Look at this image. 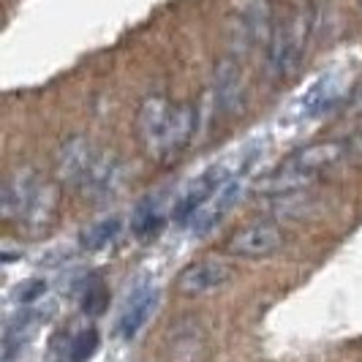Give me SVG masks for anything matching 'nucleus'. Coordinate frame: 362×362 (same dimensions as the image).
Listing matches in <instances>:
<instances>
[{
  "label": "nucleus",
  "mask_w": 362,
  "mask_h": 362,
  "mask_svg": "<svg viewBox=\"0 0 362 362\" xmlns=\"http://www.w3.org/2000/svg\"><path fill=\"white\" fill-rule=\"evenodd\" d=\"M158 297H161V289L147 284V281L136 284L131 289L126 305H123L120 316H117V335L123 341H134L139 335V329L150 322V316L158 308Z\"/></svg>",
  "instance_id": "obj_6"
},
{
  "label": "nucleus",
  "mask_w": 362,
  "mask_h": 362,
  "mask_svg": "<svg viewBox=\"0 0 362 362\" xmlns=\"http://www.w3.org/2000/svg\"><path fill=\"white\" fill-rule=\"evenodd\" d=\"M232 281V264L226 259H199V262H191L177 278V289L188 297H202V294H210V291L221 289Z\"/></svg>",
  "instance_id": "obj_5"
},
{
  "label": "nucleus",
  "mask_w": 362,
  "mask_h": 362,
  "mask_svg": "<svg viewBox=\"0 0 362 362\" xmlns=\"http://www.w3.org/2000/svg\"><path fill=\"white\" fill-rule=\"evenodd\" d=\"M197 128V112L191 104H172L163 95H150L136 115V136L147 156L172 158L191 142Z\"/></svg>",
  "instance_id": "obj_1"
},
{
  "label": "nucleus",
  "mask_w": 362,
  "mask_h": 362,
  "mask_svg": "<svg viewBox=\"0 0 362 362\" xmlns=\"http://www.w3.org/2000/svg\"><path fill=\"white\" fill-rule=\"evenodd\" d=\"M107 303H109L107 286H104L101 281H90L85 294H82V310H85L88 316H98V313H104Z\"/></svg>",
  "instance_id": "obj_18"
},
{
  "label": "nucleus",
  "mask_w": 362,
  "mask_h": 362,
  "mask_svg": "<svg viewBox=\"0 0 362 362\" xmlns=\"http://www.w3.org/2000/svg\"><path fill=\"white\" fill-rule=\"evenodd\" d=\"M243 191H245L243 175H240V177H235V180H229L223 188H218L216 194H213V197H210V199L204 202L199 210L194 213V218L188 221L191 232H194V235H207L210 229H216L218 223L229 216V210H232L237 202H240Z\"/></svg>",
  "instance_id": "obj_7"
},
{
  "label": "nucleus",
  "mask_w": 362,
  "mask_h": 362,
  "mask_svg": "<svg viewBox=\"0 0 362 362\" xmlns=\"http://www.w3.org/2000/svg\"><path fill=\"white\" fill-rule=\"evenodd\" d=\"M38 322H41V310L36 308H25L19 316L8 322V327H6V360H11L19 349L30 341Z\"/></svg>",
  "instance_id": "obj_15"
},
{
  "label": "nucleus",
  "mask_w": 362,
  "mask_h": 362,
  "mask_svg": "<svg viewBox=\"0 0 362 362\" xmlns=\"http://www.w3.org/2000/svg\"><path fill=\"white\" fill-rule=\"evenodd\" d=\"M284 245V232L272 221H254L237 229L235 235L226 240V251L243 259H264L272 256Z\"/></svg>",
  "instance_id": "obj_4"
},
{
  "label": "nucleus",
  "mask_w": 362,
  "mask_h": 362,
  "mask_svg": "<svg viewBox=\"0 0 362 362\" xmlns=\"http://www.w3.org/2000/svg\"><path fill=\"white\" fill-rule=\"evenodd\" d=\"M120 169H123V166L115 158V153H98L90 166V172L85 175V180H82L79 188H85V194H90L95 199L109 197L112 191H117Z\"/></svg>",
  "instance_id": "obj_12"
},
{
  "label": "nucleus",
  "mask_w": 362,
  "mask_h": 362,
  "mask_svg": "<svg viewBox=\"0 0 362 362\" xmlns=\"http://www.w3.org/2000/svg\"><path fill=\"white\" fill-rule=\"evenodd\" d=\"M344 85H346V79L338 69L325 71L316 82H310L308 88H305V93L291 104V109H289L291 120L303 123V120H313V117L325 115L332 104H338V98H341V93H344Z\"/></svg>",
  "instance_id": "obj_3"
},
{
  "label": "nucleus",
  "mask_w": 362,
  "mask_h": 362,
  "mask_svg": "<svg viewBox=\"0 0 362 362\" xmlns=\"http://www.w3.org/2000/svg\"><path fill=\"white\" fill-rule=\"evenodd\" d=\"M54 210H57V188L52 182H41L22 223H28L30 229H41L54 218Z\"/></svg>",
  "instance_id": "obj_16"
},
{
  "label": "nucleus",
  "mask_w": 362,
  "mask_h": 362,
  "mask_svg": "<svg viewBox=\"0 0 362 362\" xmlns=\"http://www.w3.org/2000/svg\"><path fill=\"white\" fill-rule=\"evenodd\" d=\"M98 332L95 329H82L76 338L71 341V346H69V362H88L98 351Z\"/></svg>",
  "instance_id": "obj_17"
},
{
  "label": "nucleus",
  "mask_w": 362,
  "mask_h": 362,
  "mask_svg": "<svg viewBox=\"0 0 362 362\" xmlns=\"http://www.w3.org/2000/svg\"><path fill=\"white\" fill-rule=\"evenodd\" d=\"M163 226V202L161 197H147L136 204L134 218H131V229L139 240H150L161 232Z\"/></svg>",
  "instance_id": "obj_14"
},
{
  "label": "nucleus",
  "mask_w": 362,
  "mask_h": 362,
  "mask_svg": "<svg viewBox=\"0 0 362 362\" xmlns=\"http://www.w3.org/2000/svg\"><path fill=\"white\" fill-rule=\"evenodd\" d=\"M38 185H41V180L36 177V172L28 169V166H22L14 175H8V180L3 185V218L6 221H25Z\"/></svg>",
  "instance_id": "obj_9"
},
{
  "label": "nucleus",
  "mask_w": 362,
  "mask_h": 362,
  "mask_svg": "<svg viewBox=\"0 0 362 362\" xmlns=\"http://www.w3.org/2000/svg\"><path fill=\"white\" fill-rule=\"evenodd\" d=\"M44 294H47V281H41V278H28L11 291V297L17 300L19 305H30V303L41 300Z\"/></svg>",
  "instance_id": "obj_19"
},
{
  "label": "nucleus",
  "mask_w": 362,
  "mask_h": 362,
  "mask_svg": "<svg viewBox=\"0 0 362 362\" xmlns=\"http://www.w3.org/2000/svg\"><path fill=\"white\" fill-rule=\"evenodd\" d=\"M272 14L267 0H243L235 17V38L243 47H256L272 36Z\"/></svg>",
  "instance_id": "obj_8"
},
{
  "label": "nucleus",
  "mask_w": 362,
  "mask_h": 362,
  "mask_svg": "<svg viewBox=\"0 0 362 362\" xmlns=\"http://www.w3.org/2000/svg\"><path fill=\"white\" fill-rule=\"evenodd\" d=\"M310 33V14L308 11H291L289 17H284L275 28L267 41V66L272 76H289L297 71L305 47H308Z\"/></svg>",
  "instance_id": "obj_2"
},
{
  "label": "nucleus",
  "mask_w": 362,
  "mask_h": 362,
  "mask_svg": "<svg viewBox=\"0 0 362 362\" xmlns=\"http://www.w3.org/2000/svg\"><path fill=\"white\" fill-rule=\"evenodd\" d=\"M95 147L88 136H71L69 142H63L60 153H57V177L60 182L69 185H82L85 175L90 172L93 161H95Z\"/></svg>",
  "instance_id": "obj_10"
},
{
  "label": "nucleus",
  "mask_w": 362,
  "mask_h": 362,
  "mask_svg": "<svg viewBox=\"0 0 362 362\" xmlns=\"http://www.w3.org/2000/svg\"><path fill=\"white\" fill-rule=\"evenodd\" d=\"M213 101L218 115H232L243 104V71L235 60H221L216 66Z\"/></svg>",
  "instance_id": "obj_11"
},
{
  "label": "nucleus",
  "mask_w": 362,
  "mask_h": 362,
  "mask_svg": "<svg viewBox=\"0 0 362 362\" xmlns=\"http://www.w3.org/2000/svg\"><path fill=\"white\" fill-rule=\"evenodd\" d=\"M120 235H123V218L120 216L101 218V221H95V223L82 229L79 248L85 254H101V251H107L109 245H115Z\"/></svg>",
  "instance_id": "obj_13"
}]
</instances>
